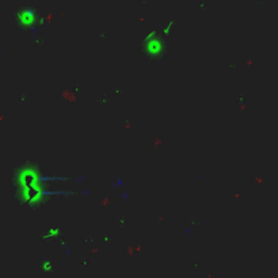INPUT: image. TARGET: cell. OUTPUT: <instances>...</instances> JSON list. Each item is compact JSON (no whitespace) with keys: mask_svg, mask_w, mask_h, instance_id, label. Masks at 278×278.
Instances as JSON below:
<instances>
[{"mask_svg":"<svg viewBox=\"0 0 278 278\" xmlns=\"http://www.w3.org/2000/svg\"><path fill=\"white\" fill-rule=\"evenodd\" d=\"M15 186L18 197L25 203H38L45 196L41 171L34 164H23L16 170Z\"/></svg>","mask_w":278,"mask_h":278,"instance_id":"1","label":"cell"},{"mask_svg":"<svg viewBox=\"0 0 278 278\" xmlns=\"http://www.w3.org/2000/svg\"><path fill=\"white\" fill-rule=\"evenodd\" d=\"M144 50L150 56H160L164 50V40L161 33L150 32L143 41Z\"/></svg>","mask_w":278,"mask_h":278,"instance_id":"2","label":"cell"},{"mask_svg":"<svg viewBox=\"0 0 278 278\" xmlns=\"http://www.w3.org/2000/svg\"><path fill=\"white\" fill-rule=\"evenodd\" d=\"M16 21L18 23H21L22 26H34L38 22V14L37 11L34 10L30 5H26V7H22L19 10L16 11Z\"/></svg>","mask_w":278,"mask_h":278,"instance_id":"3","label":"cell"},{"mask_svg":"<svg viewBox=\"0 0 278 278\" xmlns=\"http://www.w3.org/2000/svg\"><path fill=\"white\" fill-rule=\"evenodd\" d=\"M61 235V231H60L59 227H52V228H48V231L43 234V238L49 240V239H56Z\"/></svg>","mask_w":278,"mask_h":278,"instance_id":"4","label":"cell"},{"mask_svg":"<svg viewBox=\"0 0 278 278\" xmlns=\"http://www.w3.org/2000/svg\"><path fill=\"white\" fill-rule=\"evenodd\" d=\"M41 269H42V272H45V273H50V272H53V269H54L53 262H52L50 259H43L42 262H41Z\"/></svg>","mask_w":278,"mask_h":278,"instance_id":"5","label":"cell"}]
</instances>
